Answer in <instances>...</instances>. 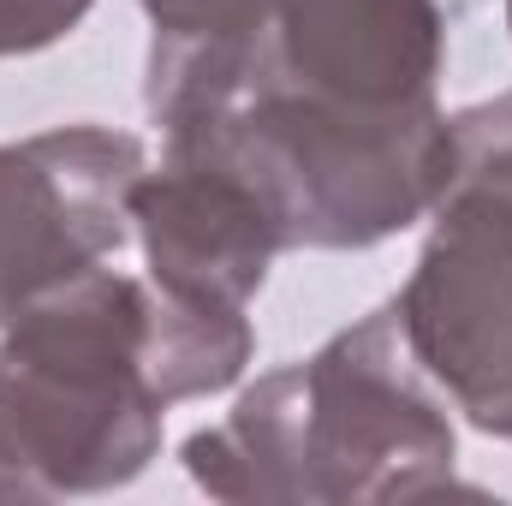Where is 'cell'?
<instances>
[{"label":"cell","instance_id":"cell-2","mask_svg":"<svg viewBox=\"0 0 512 506\" xmlns=\"http://www.w3.org/2000/svg\"><path fill=\"white\" fill-rule=\"evenodd\" d=\"M251 352L245 310H191L149 274L90 268L54 286L0 340V501L137 483L167 405L227 393Z\"/></svg>","mask_w":512,"mask_h":506},{"label":"cell","instance_id":"cell-4","mask_svg":"<svg viewBox=\"0 0 512 506\" xmlns=\"http://www.w3.org/2000/svg\"><path fill=\"white\" fill-rule=\"evenodd\" d=\"M447 131L453 167L393 316L441 399L512 441V96L459 108Z\"/></svg>","mask_w":512,"mask_h":506},{"label":"cell","instance_id":"cell-5","mask_svg":"<svg viewBox=\"0 0 512 506\" xmlns=\"http://www.w3.org/2000/svg\"><path fill=\"white\" fill-rule=\"evenodd\" d=\"M143 167V137L114 126L0 143V328L126 245V197Z\"/></svg>","mask_w":512,"mask_h":506},{"label":"cell","instance_id":"cell-8","mask_svg":"<svg viewBox=\"0 0 512 506\" xmlns=\"http://www.w3.org/2000/svg\"><path fill=\"white\" fill-rule=\"evenodd\" d=\"M507 24H512V0H507Z\"/></svg>","mask_w":512,"mask_h":506},{"label":"cell","instance_id":"cell-6","mask_svg":"<svg viewBox=\"0 0 512 506\" xmlns=\"http://www.w3.org/2000/svg\"><path fill=\"white\" fill-rule=\"evenodd\" d=\"M126 215L149 286L191 310H245L286 251L251 179L191 149H161V167L137 173Z\"/></svg>","mask_w":512,"mask_h":506},{"label":"cell","instance_id":"cell-3","mask_svg":"<svg viewBox=\"0 0 512 506\" xmlns=\"http://www.w3.org/2000/svg\"><path fill=\"white\" fill-rule=\"evenodd\" d=\"M459 435L441 387L417 370L393 304L322 352L268 370L227 423L185 441L203 495L239 506H382L453 489Z\"/></svg>","mask_w":512,"mask_h":506},{"label":"cell","instance_id":"cell-7","mask_svg":"<svg viewBox=\"0 0 512 506\" xmlns=\"http://www.w3.org/2000/svg\"><path fill=\"white\" fill-rule=\"evenodd\" d=\"M96 0H0V60L12 54H42L66 42Z\"/></svg>","mask_w":512,"mask_h":506},{"label":"cell","instance_id":"cell-1","mask_svg":"<svg viewBox=\"0 0 512 506\" xmlns=\"http://www.w3.org/2000/svg\"><path fill=\"white\" fill-rule=\"evenodd\" d=\"M441 60L435 0H239L203 36L149 42L143 108L167 149L245 173L286 251H370L447 185Z\"/></svg>","mask_w":512,"mask_h":506}]
</instances>
